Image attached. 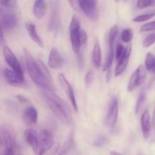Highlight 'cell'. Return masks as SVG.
Wrapping results in <instances>:
<instances>
[{
  "instance_id": "1",
  "label": "cell",
  "mask_w": 155,
  "mask_h": 155,
  "mask_svg": "<svg viewBox=\"0 0 155 155\" xmlns=\"http://www.w3.org/2000/svg\"><path fill=\"white\" fill-rule=\"evenodd\" d=\"M24 51L26 67L32 81L43 91L55 92L56 88L47 67L41 61L34 59L27 49L24 48Z\"/></svg>"
},
{
  "instance_id": "2",
  "label": "cell",
  "mask_w": 155,
  "mask_h": 155,
  "mask_svg": "<svg viewBox=\"0 0 155 155\" xmlns=\"http://www.w3.org/2000/svg\"><path fill=\"white\" fill-rule=\"evenodd\" d=\"M41 95L49 108L59 120L65 125H69L72 120V117L68 104L54 92L42 91Z\"/></svg>"
},
{
  "instance_id": "3",
  "label": "cell",
  "mask_w": 155,
  "mask_h": 155,
  "mask_svg": "<svg viewBox=\"0 0 155 155\" xmlns=\"http://www.w3.org/2000/svg\"><path fill=\"white\" fill-rule=\"evenodd\" d=\"M119 33V27L117 25L112 26L109 31L108 34V51L105 61L103 70L106 71V82H109L111 77V69H112V62L114 60V50H115V39Z\"/></svg>"
},
{
  "instance_id": "4",
  "label": "cell",
  "mask_w": 155,
  "mask_h": 155,
  "mask_svg": "<svg viewBox=\"0 0 155 155\" xmlns=\"http://www.w3.org/2000/svg\"><path fill=\"white\" fill-rule=\"evenodd\" d=\"M81 30L80 21L77 15H74L71 18L69 25V36L71 48L75 54H78L81 51L80 41H79V32Z\"/></svg>"
},
{
  "instance_id": "5",
  "label": "cell",
  "mask_w": 155,
  "mask_h": 155,
  "mask_svg": "<svg viewBox=\"0 0 155 155\" xmlns=\"http://www.w3.org/2000/svg\"><path fill=\"white\" fill-rule=\"evenodd\" d=\"M76 9L78 8L89 19L97 21L99 17L97 2L94 0H81L75 2Z\"/></svg>"
},
{
  "instance_id": "6",
  "label": "cell",
  "mask_w": 155,
  "mask_h": 155,
  "mask_svg": "<svg viewBox=\"0 0 155 155\" xmlns=\"http://www.w3.org/2000/svg\"><path fill=\"white\" fill-rule=\"evenodd\" d=\"M146 77H147V71L143 65H139L131 76L127 86L128 92H132L139 86H141L145 81Z\"/></svg>"
},
{
  "instance_id": "7",
  "label": "cell",
  "mask_w": 155,
  "mask_h": 155,
  "mask_svg": "<svg viewBox=\"0 0 155 155\" xmlns=\"http://www.w3.org/2000/svg\"><path fill=\"white\" fill-rule=\"evenodd\" d=\"M3 54H4L5 59L6 63L9 64V66L12 68V71L21 79H24V72H23L22 68H21V64L18 61V58L15 56V53L8 47L7 45H5L3 47Z\"/></svg>"
},
{
  "instance_id": "8",
  "label": "cell",
  "mask_w": 155,
  "mask_h": 155,
  "mask_svg": "<svg viewBox=\"0 0 155 155\" xmlns=\"http://www.w3.org/2000/svg\"><path fill=\"white\" fill-rule=\"evenodd\" d=\"M51 10L50 16L48 21L47 29L50 32H57L60 27V16H59V2H51Z\"/></svg>"
},
{
  "instance_id": "9",
  "label": "cell",
  "mask_w": 155,
  "mask_h": 155,
  "mask_svg": "<svg viewBox=\"0 0 155 155\" xmlns=\"http://www.w3.org/2000/svg\"><path fill=\"white\" fill-rule=\"evenodd\" d=\"M53 143H54L53 136L51 132L46 129L43 130L39 135L37 155H44V154L51 148Z\"/></svg>"
},
{
  "instance_id": "10",
  "label": "cell",
  "mask_w": 155,
  "mask_h": 155,
  "mask_svg": "<svg viewBox=\"0 0 155 155\" xmlns=\"http://www.w3.org/2000/svg\"><path fill=\"white\" fill-rule=\"evenodd\" d=\"M119 103L116 97L113 96L109 101L108 111L106 116V126L110 128H113L115 126L118 119Z\"/></svg>"
},
{
  "instance_id": "11",
  "label": "cell",
  "mask_w": 155,
  "mask_h": 155,
  "mask_svg": "<svg viewBox=\"0 0 155 155\" xmlns=\"http://www.w3.org/2000/svg\"><path fill=\"white\" fill-rule=\"evenodd\" d=\"M58 80H59V84H60L62 90H63L64 92L66 94L67 97L68 98L69 101H71V104H72V107H74V110L77 112L78 110V103L77 101H76V98L75 95H74V90H73L72 86L70 84V83L68 81V80H67L66 77H65L64 74H59V75H58Z\"/></svg>"
},
{
  "instance_id": "12",
  "label": "cell",
  "mask_w": 155,
  "mask_h": 155,
  "mask_svg": "<svg viewBox=\"0 0 155 155\" xmlns=\"http://www.w3.org/2000/svg\"><path fill=\"white\" fill-rule=\"evenodd\" d=\"M131 51H132V45L129 44V45L126 46V51L125 54H123L122 57L117 61L116 67L114 71V76L115 77H119L121 75L128 66V64L129 62V58H130Z\"/></svg>"
},
{
  "instance_id": "13",
  "label": "cell",
  "mask_w": 155,
  "mask_h": 155,
  "mask_svg": "<svg viewBox=\"0 0 155 155\" xmlns=\"http://www.w3.org/2000/svg\"><path fill=\"white\" fill-rule=\"evenodd\" d=\"M18 21V16L12 12H5L0 15V23L3 29H12L17 25Z\"/></svg>"
},
{
  "instance_id": "14",
  "label": "cell",
  "mask_w": 155,
  "mask_h": 155,
  "mask_svg": "<svg viewBox=\"0 0 155 155\" xmlns=\"http://www.w3.org/2000/svg\"><path fill=\"white\" fill-rule=\"evenodd\" d=\"M4 75L5 77V80L11 86H16V87L24 88L27 86L24 79H21L18 77L12 70L5 68L4 71Z\"/></svg>"
},
{
  "instance_id": "15",
  "label": "cell",
  "mask_w": 155,
  "mask_h": 155,
  "mask_svg": "<svg viewBox=\"0 0 155 155\" xmlns=\"http://www.w3.org/2000/svg\"><path fill=\"white\" fill-rule=\"evenodd\" d=\"M24 139L27 143L30 145L32 151L37 155L38 145H39V136L33 129H27L24 131Z\"/></svg>"
},
{
  "instance_id": "16",
  "label": "cell",
  "mask_w": 155,
  "mask_h": 155,
  "mask_svg": "<svg viewBox=\"0 0 155 155\" xmlns=\"http://www.w3.org/2000/svg\"><path fill=\"white\" fill-rule=\"evenodd\" d=\"M64 60L56 48L50 50L48 59V66L52 69H59L63 65Z\"/></svg>"
},
{
  "instance_id": "17",
  "label": "cell",
  "mask_w": 155,
  "mask_h": 155,
  "mask_svg": "<svg viewBox=\"0 0 155 155\" xmlns=\"http://www.w3.org/2000/svg\"><path fill=\"white\" fill-rule=\"evenodd\" d=\"M141 127L143 136L145 139H147L150 136L151 132V122H150V115L147 110L143 112L141 117Z\"/></svg>"
},
{
  "instance_id": "18",
  "label": "cell",
  "mask_w": 155,
  "mask_h": 155,
  "mask_svg": "<svg viewBox=\"0 0 155 155\" xmlns=\"http://www.w3.org/2000/svg\"><path fill=\"white\" fill-rule=\"evenodd\" d=\"M25 26L26 29H27V33H28V35L30 36V39H31L36 45H39L40 47L43 48V42L42 38L40 36L39 34H38L36 25L32 22H27Z\"/></svg>"
},
{
  "instance_id": "19",
  "label": "cell",
  "mask_w": 155,
  "mask_h": 155,
  "mask_svg": "<svg viewBox=\"0 0 155 155\" xmlns=\"http://www.w3.org/2000/svg\"><path fill=\"white\" fill-rule=\"evenodd\" d=\"M24 120L27 124H36L38 120V112L36 107L33 106H28L26 107L23 113Z\"/></svg>"
},
{
  "instance_id": "20",
  "label": "cell",
  "mask_w": 155,
  "mask_h": 155,
  "mask_svg": "<svg viewBox=\"0 0 155 155\" xmlns=\"http://www.w3.org/2000/svg\"><path fill=\"white\" fill-rule=\"evenodd\" d=\"M74 145V130H71L70 131L69 134L67 136L66 140L64 142L63 145L62 146L61 149L59 150V153L57 155H67L68 153L71 151L72 149L73 146Z\"/></svg>"
},
{
  "instance_id": "21",
  "label": "cell",
  "mask_w": 155,
  "mask_h": 155,
  "mask_svg": "<svg viewBox=\"0 0 155 155\" xmlns=\"http://www.w3.org/2000/svg\"><path fill=\"white\" fill-rule=\"evenodd\" d=\"M46 8L47 5L45 1L39 0V1L35 2L33 8V13L35 18L38 20H40L42 18H43V17L46 15Z\"/></svg>"
},
{
  "instance_id": "22",
  "label": "cell",
  "mask_w": 155,
  "mask_h": 155,
  "mask_svg": "<svg viewBox=\"0 0 155 155\" xmlns=\"http://www.w3.org/2000/svg\"><path fill=\"white\" fill-rule=\"evenodd\" d=\"M91 54H92V61L94 67L99 68L101 66L102 63V51L98 42H96L94 43Z\"/></svg>"
},
{
  "instance_id": "23",
  "label": "cell",
  "mask_w": 155,
  "mask_h": 155,
  "mask_svg": "<svg viewBox=\"0 0 155 155\" xmlns=\"http://www.w3.org/2000/svg\"><path fill=\"white\" fill-rule=\"evenodd\" d=\"M144 68L147 71L155 73V56L151 52H147L146 54Z\"/></svg>"
},
{
  "instance_id": "24",
  "label": "cell",
  "mask_w": 155,
  "mask_h": 155,
  "mask_svg": "<svg viewBox=\"0 0 155 155\" xmlns=\"http://www.w3.org/2000/svg\"><path fill=\"white\" fill-rule=\"evenodd\" d=\"M153 17H155V10L151 11V12H147V13L142 14V15H138V16L135 17V18H133L132 21L136 23L144 22V21H148V20H150V18H153Z\"/></svg>"
},
{
  "instance_id": "25",
  "label": "cell",
  "mask_w": 155,
  "mask_h": 155,
  "mask_svg": "<svg viewBox=\"0 0 155 155\" xmlns=\"http://www.w3.org/2000/svg\"><path fill=\"white\" fill-rule=\"evenodd\" d=\"M133 36L134 32L132 29H125L121 33V40L125 43H129L133 39Z\"/></svg>"
},
{
  "instance_id": "26",
  "label": "cell",
  "mask_w": 155,
  "mask_h": 155,
  "mask_svg": "<svg viewBox=\"0 0 155 155\" xmlns=\"http://www.w3.org/2000/svg\"><path fill=\"white\" fill-rule=\"evenodd\" d=\"M146 100V94L144 92H141L139 94L138 97V99H137L136 104H135V114H138V112L140 111V110L142 107L143 104H144V101Z\"/></svg>"
},
{
  "instance_id": "27",
  "label": "cell",
  "mask_w": 155,
  "mask_h": 155,
  "mask_svg": "<svg viewBox=\"0 0 155 155\" xmlns=\"http://www.w3.org/2000/svg\"><path fill=\"white\" fill-rule=\"evenodd\" d=\"M137 8L139 9H144L146 8L155 6V0H140L136 3Z\"/></svg>"
},
{
  "instance_id": "28",
  "label": "cell",
  "mask_w": 155,
  "mask_h": 155,
  "mask_svg": "<svg viewBox=\"0 0 155 155\" xmlns=\"http://www.w3.org/2000/svg\"><path fill=\"white\" fill-rule=\"evenodd\" d=\"M126 51V47H125L122 44L119 43L115 48V58L116 61H118L123 56Z\"/></svg>"
},
{
  "instance_id": "29",
  "label": "cell",
  "mask_w": 155,
  "mask_h": 155,
  "mask_svg": "<svg viewBox=\"0 0 155 155\" xmlns=\"http://www.w3.org/2000/svg\"><path fill=\"white\" fill-rule=\"evenodd\" d=\"M155 42V32L150 33V34L147 35L145 38H144V41H143V46L144 48H148V47L151 46Z\"/></svg>"
},
{
  "instance_id": "30",
  "label": "cell",
  "mask_w": 155,
  "mask_h": 155,
  "mask_svg": "<svg viewBox=\"0 0 155 155\" xmlns=\"http://www.w3.org/2000/svg\"><path fill=\"white\" fill-rule=\"evenodd\" d=\"M0 5L5 8L14 9L17 7L18 2L13 0H3V1H0Z\"/></svg>"
},
{
  "instance_id": "31",
  "label": "cell",
  "mask_w": 155,
  "mask_h": 155,
  "mask_svg": "<svg viewBox=\"0 0 155 155\" xmlns=\"http://www.w3.org/2000/svg\"><path fill=\"white\" fill-rule=\"evenodd\" d=\"M59 148H60V145L59 142H54L51 148L44 154V155H56L58 154L59 151Z\"/></svg>"
},
{
  "instance_id": "32",
  "label": "cell",
  "mask_w": 155,
  "mask_h": 155,
  "mask_svg": "<svg viewBox=\"0 0 155 155\" xmlns=\"http://www.w3.org/2000/svg\"><path fill=\"white\" fill-rule=\"evenodd\" d=\"M88 33L84 29L81 28L80 32H79V41L81 46L86 45L87 42H88Z\"/></svg>"
},
{
  "instance_id": "33",
  "label": "cell",
  "mask_w": 155,
  "mask_h": 155,
  "mask_svg": "<svg viewBox=\"0 0 155 155\" xmlns=\"http://www.w3.org/2000/svg\"><path fill=\"white\" fill-rule=\"evenodd\" d=\"M94 78H95V74H94V71L93 70H90L88 71V73L85 75L84 78V82L86 83V85L90 86L91 83L94 82Z\"/></svg>"
},
{
  "instance_id": "34",
  "label": "cell",
  "mask_w": 155,
  "mask_h": 155,
  "mask_svg": "<svg viewBox=\"0 0 155 155\" xmlns=\"http://www.w3.org/2000/svg\"><path fill=\"white\" fill-rule=\"evenodd\" d=\"M140 30H141V32H150L155 30V21L147 23V24L141 26Z\"/></svg>"
},
{
  "instance_id": "35",
  "label": "cell",
  "mask_w": 155,
  "mask_h": 155,
  "mask_svg": "<svg viewBox=\"0 0 155 155\" xmlns=\"http://www.w3.org/2000/svg\"><path fill=\"white\" fill-rule=\"evenodd\" d=\"M108 142V139L106 136H100L99 138H97V139L94 142V146L96 147H102L104 145H106Z\"/></svg>"
},
{
  "instance_id": "36",
  "label": "cell",
  "mask_w": 155,
  "mask_h": 155,
  "mask_svg": "<svg viewBox=\"0 0 155 155\" xmlns=\"http://www.w3.org/2000/svg\"><path fill=\"white\" fill-rule=\"evenodd\" d=\"M76 54H77L78 65V68L81 70L84 68V56L81 50Z\"/></svg>"
},
{
  "instance_id": "37",
  "label": "cell",
  "mask_w": 155,
  "mask_h": 155,
  "mask_svg": "<svg viewBox=\"0 0 155 155\" xmlns=\"http://www.w3.org/2000/svg\"><path fill=\"white\" fill-rule=\"evenodd\" d=\"M17 99L18 100V101L21 103H28L30 101V100L27 98V97L24 96V95H18L16 96Z\"/></svg>"
},
{
  "instance_id": "38",
  "label": "cell",
  "mask_w": 155,
  "mask_h": 155,
  "mask_svg": "<svg viewBox=\"0 0 155 155\" xmlns=\"http://www.w3.org/2000/svg\"><path fill=\"white\" fill-rule=\"evenodd\" d=\"M5 43V38L4 33H3V27L0 23V45H4Z\"/></svg>"
},
{
  "instance_id": "39",
  "label": "cell",
  "mask_w": 155,
  "mask_h": 155,
  "mask_svg": "<svg viewBox=\"0 0 155 155\" xmlns=\"http://www.w3.org/2000/svg\"><path fill=\"white\" fill-rule=\"evenodd\" d=\"M15 149L11 148H5L4 155H15Z\"/></svg>"
},
{
  "instance_id": "40",
  "label": "cell",
  "mask_w": 155,
  "mask_h": 155,
  "mask_svg": "<svg viewBox=\"0 0 155 155\" xmlns=\"http://www.w3.org/2000/svg\"><path fill=\"white\" fill-rule=\"evenodd\" d=\"M3 144V139H2V127H0V145Z\"/></svg>"
},
{
  "instance_id": "41",
  "label": "cell",
  "mask_w": 155,
  "mask_h": 155,
  "mask_svg": "<svg viewBox=\"0 0 155 155\" xmlns=\"http://www.w3.org/2000/svg\"><path fill=\"white\" fill-rule=\"evenodd\" d=\"M109 154L110 155H122V154H120L119 152H118V151H112Z\"/></svg>"
},
{
  "instance_id": "42",
  "label": "cell",
  "mask_w": 155,
  "mask_h": 155,
  "mask_svg": "<svg viewBox=\"0 0 155 155\" xmlns=\"http://www.w3.org/2000/svg\"><path fill=\"white\" fill-rule=\"evenodd\" d=\"M2 12V8H1V5H0V13Z\"/></svg>"
},
{
  "instance_id": "43",
  "label": "cell",
  "mask_w": 155,
  "mask_h": 155,
  "mask_svg": "<svg viewBox=\"0 0 155 155\" xmlns=\"http://www.w3.org/2000/svg\"><path fill=\"white\" fill-rule=\"evenodd\" d=\"M18 155H23V154H18Z\"/></svg>"
}]
</instances>
